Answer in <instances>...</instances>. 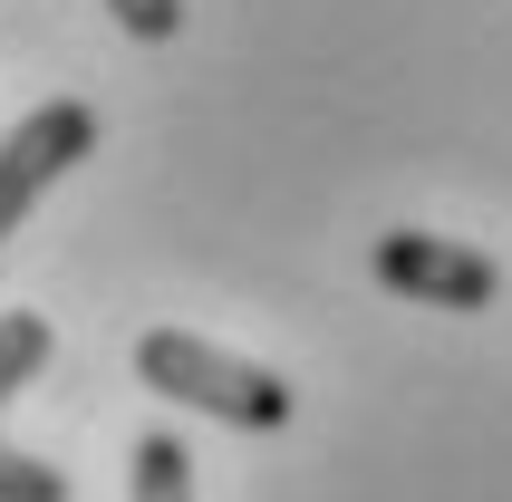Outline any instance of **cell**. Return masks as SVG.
I'll return each instance as SVG.
<instances>
[{
	"mask_svg": "<svg viewBox=\"0 0 512 502\" xmlns=\"http://www.w3.org/2000/svg\"><path fill=\"white\" fill-rule=\"evenodd\" d=\"M107 10H116V29H126V39H145V49L184 29V0H107Z\"/></svg>",
	"mask_w": 512,
	"mask_h": 502,
	"instance_id": "cell-7",
	"label": "cell"
},
{
	"mask_svg": "<svg viewBox=\"0 0 512 502\" xmlns=\"http://www.w3.org/2000/svg\"><path fill=\"white\" fill-rule=\"evenodd\" d=\"M368 271L416 309H493V290H503V271H493L484 251L445 242V232H377Z\"/></svg>",
	"mask_w": 512,
	"mask_h": 502,
	"instance_id": "cell-3",
	"label": "cell"
},
{
	"mask_svg": "<svg viewBox=\"0 0 512 502\" xmlns=\"http://www.w3.org/2000/svg\"><path fill=\"white\" fill-rule=\"evenodd\" d=\"M97 155V107L87 97H49V107H29L10 136H0V242L29 223V203L49 194L68 165Z\"/></svg>",
	"mask_w": 512,
	"mask_h": 502,
	"instance_id": "cell-2",
	"label": "cell"
},
{
	"mask_svg": "<svg viewBox=\"0 0 512 502\" xmlns=\"http://www.w3.org/2000/svg\"><path fill=\"white\" fill-rule=\"evenodd\" d=\"M49 348H58V338H49V319H39V309H0V406H10L39 367H49Z\"/></svg>",
	"mask_w": 512,
	"mask_h": 502,
	"instance_id": "cell-5",
	"label": "cell"
},
{
	"mask_svg": "<svg viewBox=\"0 0 512 502\" xmlns=\"http://www.w3.org/2000/svg\"><path fill=\"white\" fill-rule=\"evenodd\" d=\"M136 377L155 396H174V406L213 416V425H242V435H271V425H290V406H300L290 377L232 358V348H213V338H194V329H145L136 338Z\"/></svg>",
	"mask_w": 512,
	"mask_h": 502,
	"instance_id": "cell-1",
	"label": "cell"
},
{
	"mask_svg": "<svg viewBox=\"0 0 512 502\" xmlns=\"http://www.w3.org/2000/svg\"><path fill=\"white\" fill-rule=\"evenodd\" d=\"M0 502H68V474L20 454V445H0Z\"/></svg>",
	"mask_w": 512,
	"mask_h": 502,
	"instance_id": "cell-6",
	"label": "cell"
},
{
	"mask_svg": "<svg viewBox=\"0 0 512 502\" xmlns=\"http://www.w3.org/2000/svg\"><path fill=\"white\" fill-rule=\"evenodd\" d=\"M126 474H136V502H194V454H184V435H136Z\"/></svg>",
	"mask_w": 512,
	"mask_h": 502,
	"instance_id": "cell-4",
	"label": "cell"
}]
</instances>
